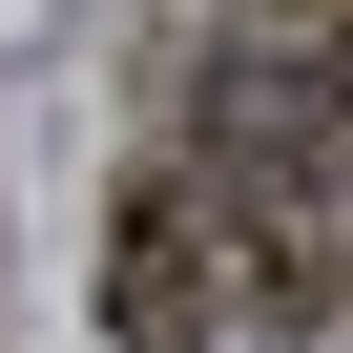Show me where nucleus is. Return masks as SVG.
Listing matches in <instances>:
<instances>
[{
	"label": "nucleus",
	"instance_id": "obj_1",
	"mask_svg": "<svg viewBox=\"0 0 353 353\" xmlns=\"http://www.w3.org/2000/svg\"><path fill=\"white\" fill-rule=\"evenodd\" d=\"M270 312H291V270H270V229L208 188V166H145L104 208V332L125 353H250Z\"/></svg>",
	"mask_w": 353,
	"mask_h": 353
}]
</instances>
